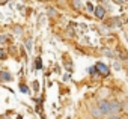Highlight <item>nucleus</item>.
<instances>
[{"label":"nucleus","mask_w":128,"mask_h":119,"mask_svg":"<svg viewBox=\"0 0 128 119\" xmlns=\"http://www.w3.org/2000/svg\"><path fill=\"white\" fill-rule=\"evenodd\" d=\"M20 90H21V92H24V94H27V92H29V89H27V86H26V84H20Z\"/></svg>","instance_id":"9d476101"},{"label":"nucleus","mask_w":128,"mask_h":119,"mask_svg":"<svg viewBox=\"0 0 128 119\" xmlns=\"http://www.w3.org/2000/svg\"><path fill=\"white\" fill-rule=\"evenodd\" d=\"M94 68H95V70H98V72H100V74H102V76H108V66H107V65H104V64L98 62Z\"/></svg>","instance_id":"7ed1b4c3"},{"label":"nucleus","mask_w":128,"mask_h":119,"mask_svg":"<svg viewBox=\"0 0 128 119\" xmlns=\"http://www.w3.org/2000/svg\"><path fill=\"white\" fill-rule=\"evenodd\" d=\"M90 113L94 114V118H95V119H100V118L102 116V114L100 113V110H98L96 107H92V108H90Z\"/></svg>","instance_id":"423d86ee"},{"label":"nucleus","mask_w":128,"mask_h":119,"mask_svg":"<svg viewBox=\"0 0 128 119\" xmlns=\"http://www.w3.org/2000/svg\"><path fill=\"white\" fill-rule=\"evenodd\" d=\"M6 39H8V35H0V44L6 42Z\"/></svg>","instance_id":"9b49d317"},{"label":"nucleus","mask_w":128,"mask_h":119,"mask_svg":"<svg viewBox=\"0 0 128 119\" xmlns=\"http://www.w3.org/2000/svg\"><path fill=\"white\" fill-rule=\"evenodd\" d=\"M0 77H2V80H5V82H11L12 80V76L8 71H0Z\"/></svg>","instance_id":"20e7f679"},{"label":"nucleus","mask_w":128,"mask_h":119,"mask_svg":"<svg viewBox=\"0 0 128 119\" xmlns=\"http://www.w3.org/2000/svg\"><path fill=\"white\" fill-rule=\"evenodd\" d=\"M104 14H106V11H104V8H101V6H98V8L95 9V15H96L98 18H102V17H104Z\"/></svg>","instance_id":"39448f33"},{"label":"nucleus","mask_w":128,"mask_h":119,"mask_svg":"<svg viewBox=\"0 0 128 119\" xmlns=\"http://www.w3.org/2000/svg\"><path fill=\"white\" fill-rule=\"evenodd\" d=\"M0 59H6V53L3 50H0Z\"/></svg>","instance_id":"f8f14e48"},{"label":"nucleus","mask_w":128,"mask_h":119,"mask_svg":"<svg viewBox=\"0 0 128 119\" xmlns=\"http://www.w3.org/2000/svg\"><path fill=\"white\" fill-rule=\"evenodd\" d=\"M26 48H27V51H32V38H29L26 41Z\"/></svg>","instance_id":"0eeeda50"},{"label":"nucleus","mask_w":128,"mask_h":119,"mask_svg":"<svg viewBox=\"0 0 128 119\" xmlns=\"http://www.w3.org/2000/svg\"><path fill=\"white\" fill-rule=\"evenodd\" d=\"M107 119H124V118H122L119 113H116V114H108V116H107Z\"/></svg>","instance_id":"6e6552de"},{"label":"nucleus","mask_w":128,"mask_h":119,"mask_svg":"<svg viewBox=\"0 0 128 119\" xmlns=\"http://www.w3.org/2000/svg\"><path fill=\"white\" fill-rule=\"evenodd\" d=\"M120 110V102L119 101H108V114H116Z\"/></svg>","instance_id":"f257e3e1"},{"label":"nucleus","mask_w":128,"mask_h":119,"mask_svg":"<svg viewBox=\"0 0 128 119\" xmlns=\"http://www.w3.org/2000/svg\"><path fill=\"white\" fill-rule=\"evenodd\" d=\"M88 9H89V11H94V6H92L90 3H88Z\"/></svg>","instance_id":"2eb2a0df"},{"label":"nucleus","mask_w":128,"mask_h":119,"mask_svg":"<svg viewBox=\"0 0 128 119\" xmlns=\"http://www.w3.org/2000/svg\"><path fill=\"white\" fill-rule=\"evenodd\" d=\"M72 5H74L76 9H80L82 8V2H80V0H72Z\"/></svg>","instance_id":"1a4fd4ad"},{"label":"nucleus","mask_w":128,"mask_h":119,"mask_svg":"<svg viewBox=\"0 0 128 119\" xmlns=\"http://www.w3.org/2000/svg\"><path fill=\"white\" fill-rule=\"evenodd\" d=\"M96 108L100 110V113H101L102 116H104V114H108V101H107V100H100Z\"/></svg>","instance_id":"f03ea898"},{"label":"nucleus","mask_w":128,"mask_h":119,"mask_svg":"<svg viewBox=\"0 0 128 119\" xmlns=\"http://www.w3.org/2000/svg\"><path fill=\"white\" fill-rule=\"evenodd\" d=\"M17 119H23V116H18V118H17Z\"/></svg>","instance_id":"f3484780"},{"label":"nucleus","mask_w":128,"mask_h":119,"mask_svg":"<svg viewBox=\"0 0 128 119\" xmlns=\"http://www.w3.org/2000/svg\"><path fill=\"white\" fill-rule=\"evenodd\" d=\"M89 72H90V74H95V72H96V70H95V68H89Z\"/></svg>","instance_id":"4468645a"},{"label":"nucleus","mask_w":128,"mask_h":119,"mask_svg":"<svg viewBox=\"0 0 128 119\" xmlns=\"http://www.w3.org/2000/svg\"><path fill=\"white\" fill-rule=\"evenodd\" d=\"M5 2H8V0H0V3H5Z\"/></svg>","instance_id":"dca6fc26"},{"label":"nucleus","mask_w":128,"mask_h":119,"mask_svg":"<svg viewBox=\"0 0 128 119\" xmlns=\"http://www.w3.org/2000/svg\"><path fill=\"white\" fill-rule=\"evenodd\" d=\"M41 66H42V65H41V59H36V68L39 70Z\"/></svg>","instance_id":"ddd939ff"}]
</instances>
